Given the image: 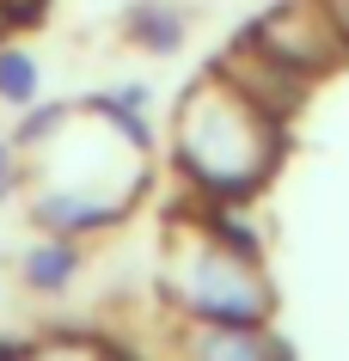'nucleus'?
I'll use <instances>...</instances> for the list:
<instances>
[{
    "label": "nucleus",
    "instance_id": "6e6552de",
    "mask_svg": "<svg viewBox=\"0 0 349 361\" xmlns=\"http://www.w3.org/2000/svg\"><path fill=\"white\" fill-rule=\"evenodd\" d=\"M68 264H74V257H68L61 245H49L37 264H31V282H61V276H68Z\"/></svg>",
    "mask_w": 349,
    "mask_h": 361
},
{
    "label": "nucleus",
    "instance_id": "7ed1b4c3",
    "mask_svg": "<svg viewBox=\"0 0 349 361\" xmlns=\"http://www.w3.org/2000/svg\"><path fill=\"white\" fill-rule=\"evenodd\" d=\"M252 43L307 80V74H319V68H331L343 56L349 37H343V25H337V13L325 0H288V6H276L270 19L252 31Z\"/></svg>",
    "mask_w": 349,
    "mask_h": 361
},
{
    "label": "nucleus",
    "instance_id": "0eeeda50",
    "mask_svg": "<svg viewBox=\"0 0 349 361\" xmlns=\"http://www.w3.org/2000/svg\"><path fill=\"white\" fill-rule=\"evenodd\" d=\"M31 80H37V74H31V61H25V56H0V92H6V98H25V92H31Z\"/></svg>",
    "mask_w": 349,
    "mask_h": 361
},
{
    "label": "nucleus",
    "instance_id": "f257e3e1",
    "mask_svg": "<svg viewBox=\"0 0 349 361\" xmlns=\"http://www.w3.org/2000/svg\"><path fill=\"white\" fill-rule=\"evenodd\" d=\"M178 147H184V166L209 190H221V196L252 190L276 159V116L257 111L233 80H214V86H202L184 104V116H178Z\"/></svg>",
    "mask_w": 349,
    "mask_h": 361
},
{
    "label": "nucleus",
    "instance_id": "39448f33",
    "mask_svg": "<svg viewBox=\"0 0 349 361\" xmlns=\"http://www.w3.org/2000/svg\"><path fill=\"white\" fill-rule=\"evenodd\" d=\"M190 361H288V355H282V343L257 337L252 324L214 319L209 331H196V337H190Z\"/></svg>",
    "mask_w": 349,
    "mask_h": 361
},
{
    "label": "nucleus",
    "instance_id": "f03ea898",
    "mask_svg": "<svg viewBox=\"0 0 349 361\" xmlns=\"http://www.w3.org/2000/svg\"><path fill=\"white\" fill-rule=\"evenodd\" d=\"M172 288L196 306V312H209V319L252 324L257 312H264V282H257V269L239 257V245H221V239L178 245V257H172Z\"/></svg>",
    "mask_w": 349,
    "mask_h": 361
},
{
    "label": "nucleus",
    "instance_id": "423d86ee",
    "mask_svg": "<svg viewBox=\"0 0 349 361\" xmlns=\"http://www.w3.org/2000/svg\"><path fill=\"white\" fill-rule=\"evenodd\" d=\"M135 31H141L147 43H159V49H166V43H178V19L166 13V6H154V13L141 6V13H135Z\"/></svg>",
    "mask_w": 349,
    "mask_h": 361
},
{
    "label": "nucleus",
    "instance_id": "9d476101",
    "mask_svg": "<svg viewBox=\"0 0 349 361\" xmlns=\"http://www.w3.org/2000/svg\"><path fill=\"white\" fill-rule=\"evenodd\" d=\"M13 184V159H6V147H0V190Z\"/></svg>",
    "mask_w": 349,
    "mask_h": 361
},
{
    "label": "nucleus",
    "instance_id": "1a4fd4ad",
    "mask_svg": "<svg viewBox=\"0 0 349 361\" xmlns=\"http://www.w3.org/2000/svg\"><path fill=\"white\" fill-rule=\"evenodd\" d=\"M331 13H337V25H343V37H349V0H325Z\"/></svg>",
    "mask_w": 349,
    "mask_h": 361
},
{
    "label": "nucleus",
    "instance_id": "20e7f679",
    "mask_svg": "<svg viewBox=\"0 0 349 361\" xmlns=\"http://www.w3.org/2000/svg\"><path fill=\"white\" fill-rule=\"evenodd\" d=\"M221 80H233V86L252 98L257 111H270V116H282V111L294 104V98H300V74H294V68H282L276 56H264V49H257L252 37H245V43H239V49L227 56Z\"/></svg>",
    "mask_w": 349,
    "mask_h": 361
}]
</instances>
